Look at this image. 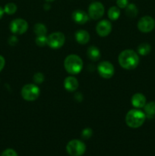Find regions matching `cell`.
<instances>
[{
    "label": "cell",
    "mask_w": 155,
    "mask_h": 156,
    "mask_svg": "<svg viewBox=\"0 0 155 156\" xmlns=\"http://www.w3.org/2000/svg\"><path fill=\"white\" fill-rule=\"evenodd\" d=\"M144 108V112L148 117H153L155 115V101H151L146 104Z\"/></svg>",
    "instance_id": "cell-21"
},
{
    "label": "cell",
    "mask_w": 155,
    "mask_h": 156,
    "mask_svg": "<svg viewBox=\"0 0 155 156\" xmlns=\"http://www.w3.org/2000/svg\"><path fill=\"white\" fill-rule=\"evenodd\" d=\"M90 34L87 30H79L75 33V40L78 44H86L90 41Z\"/></svg>",
    "instance_id": "cell-15"
},
{
    "label": "cell",
    "mask_w": 155,
    "mask_h": 156,
    "mask_svg": "<svg viewBox=\"0 0 155 156\" xmlns=\"http://www.w3.org/2000/svg\"><path fill=\"white\" fill-rule=\"evenodd\" d=\"M5 65V58L2 56L0 55V72L3 69Z\"/></svg>",
    "instance_id": "cell-29"
},
{
    "label": "cell",
    "mask_w": 155,
    "mask_h": 156,
    "mask_svg": "<svg viewBox=\"0 0 155 156\" xmlns=\"http://www.w3.org/2000/svg\"><path fill=\"white\" fill-rule=\"evenodd\" d=\"M65 37L61 32H55L47 37V45L52 49H59L64 45Z\"/></svg>",
    "instance_id": "cell-6"
},
{
    "label": "cell",
    "mask_w": 155,
    "mask_h": 156,
    "mask_svg": "<svg viewBox=\"0 0 155 156\" xmlns=\"http://www.w3.org/2000/svg\"><path fill=\"white\" fill-rule=\"evenodd\" d=\"M9 27H10V30L14 34L20 35L23 34L27 31L28 28V24L25 20L17 18L11 22Z\"/></svg>",
    "instance_id": "cell-7"
},
{
    "label": "cell",
    "mask_w": 155,
    "mask_h": 156,
    "mask_svg": "<svg viewBox=\"0 0 155 156\" xmlns=\"http://www.w3.org/2000/svg\"><path fill=\"white\" fill-rule=\"evenodd\" d=\"M64 87L68 91H74L78 88V81L75 77L68 76L64 80Z\"/></svg>",
    "instance_id": "cell-13"
},
{
    "label": "cell",
    "mask_w": 155,
    "mask_h": 156,
    "mask_svg": "<svg viewBox=\"0 0 155 156\" xmlns=\"http://www.w3.org/2000/svg\"><path fill=\"white\" fill-rule=\"evenodd\" d=\"M120 15V10L119 7L116 6H112L108 11V17L110 20L112 21H115L119 18Z\"/></svg>",
    "instance_id": "cell-20"
},
{
    "label": "cell",
    "mask_w": 155,
    "mask_h": 156,
    "mask_svg": "<svg viewBox=\"0 0 155 156\" xmlns=\"http://www.w3.org/2000/svg\"><path fill=\"white\" fill-rule=\"evenodd\" d=\"M33 30L36 36H46L47 33V28L42 23H37L33 27Z\"/></svg>",
    "instance_id": "cell-17"
},
{
    "label": "cell",
    "mask_w": 155,
    "mask_h": 156,
    "mask_svg": "<svg viewBox=\"0 0 155 156\" xmlns=\"http://www.w3.org/2000/svg\"><path fill=\"white\" fill-rule=\"evenodd\" d=\"M150 51H151V47L150 44H147V43L141 44L138 47V53L141 56H146V55L149 54Z\"/></svg>",
    "instance_id": "cell-18"
},
{
    "label": "cell",
    "mask_w": 155,
    "mask_h": 156,
    "mask_svg": "<svg viewBox=\"0 0 155 156\" xmlns=\"http://www.w3.org/2000/svg\"><path fill=\"white\" fill-rule=\"evenodd\" d=\"M40 94L39 87L35 84H27L21 89V96L27 101L36 100Z\"/></svg>",
    "instance_id": "cell-4"
},
{
    "label": "cell",
    "mask_w": 155,
    "mask_h": 156,
    "mask_svg": "<svg viewBox=\"0 0 155 156\" xmlns=\"http://www.w3.org/2000/svg\"><path fill=\"white\" fill-rule=\"evenodd\" d=\"M118 61L123 69L132 70L136 68L139 64V56L134 50H126L119 55Z\"/></svg>",
    "instance_id": "cell-1"
},
{
    "label": "cell",
    "mask_w": 155,
    "mask_h": 156,
    "mask_svg": "<svg viewBox=\"0 0 155 156\" xmlns=\"http://www.w3.org/2000/svg\"><path fill=\"white\" fill-rule=\"evenodd\" d=\"M33 81L36 84H41L44 81V76L41 73H36L33 76Z\"/></svg>",
    "instance_id": "cell-24"
},
{
    "label": "cell",
    "mask_w": 155,
    "mask_h": 156,
    "mask_svg": "<svg viewBox=\"0 0 155 156\" xmlns=\"http://www.w3.org/2000/svg\"><path fill=\"white\" fill-rule=\"evenodd\" d=\"M132 105L135 108H142L146 105L145 96L141 93H136L132 98Z\"/></svg>",
    "instance_id": "cell-14"
},
{
    "label": "cell",
    "mask_w": 155,
    "mask_h": 156,
    "mask_svg": "<svg viewBox=\"0 0 155 156\" xmlns=\"http://www.w3.org/2000/svg\"><path fill=\"white\" fill-rule=\"evenodd\" d=\"M146 115L144 112L138 109H132L127 113L126 116V123L129 127L138 128L144 124Z\"/></svg>",
    "instance_id": "cell-3"
},
{
    "label": "cell",
    "mask_w": 155,
    "mask_h": 156,
    "mask_svg": "<svg viewBox=\"0 0 155 156\" xmlns=\"http://www.w3.org/2000/svg\"><path fill=\"white\" fill-rule=\"evenodd\" d=\"M66 151L71 156H81L86 151V146L81 140H73L67 144Z\"/></svg>",
    "instance_id": "cell-5"
},
{
    "label": "cell",
    "mask_w": 155,
    "mask_h": 156,
    "mask_svg": "<svg viewBox=\"0 0 155 156\" xmlns=\"http://www.w3.org/2000/svg\"><path fill=\"white\" fill-rule=\"evenodd\" d=\"M1 156H18L17 152L12 149H7L2 153Z\"/></svg>",
    "instance_id": "cell-26"
},
{
    "label": "cell",
    "mask_w": 155,
    "mask_h": 156,
    "mask_svg": "<svg viewBox=\"0 0 155 156\" xmlns=\"http://www.w3.org/2000/svg\"><path fill=\"white\" fill-rule=\"evenodd\" d=\"M97 70L103 79H110L115 73V69L112 64L108 61H103L97 66Z\"/></svg>",
    "instance_id": "cell-8"
},
{
    "label": "cell",
    "mask_w": 155,
    "mask_h": 156,
    "mask_svg": "<svg viewBox=\"0 0 155 156\" xmlns=\"http://www.w3.org/2000/svg\"><path fill=\"white\" fill-rule=\"evenodd\" d=\"M93 131L91 128H86V129H84L81 133V136L82 138L85 139V140H88V139L91 138L92 136Z\"/></svg>",
    "instance_id": "cell-25"
},
{
    "label": "cell",
    "mask_w": 155,
    "mask_h": 156,
    "mask_svg": "<svg viewBox=\"0 0 155 156\" xmlns=\"http://www.w3.org/2000/svg\"><path fill=\"white\" fill-rule=\"evenodd\" d=\"M64 67L69 74L77 75L83 69V61L78 55H68L64 61Z\"/></svg>",
    "instance_id": "cell-2"
},
{
    "label": "cell",
    "mask_w": 155,
    "mask_h": 156,
    "mask_svg": "<svg viewBox=\"0 0 155 156\" xmlns=\"http://www.w3.org/2000/svg\"><path fill=\"white\" fill-rule=\"evenodd\" d=\"M138 13L137 6L135 4H129L126 8V14L129 18H135Z\"/></svg>",
    "instance_id": "cell-19"
},
{
    "label": "cell",
    "mask_w": 155,
    "mask_h": 156,
    "mask_svg": "<svg viewBox=\"0 0 155 156\" xmlns=\"http://www.w3.org/2000/svg\"><path fill=\"white\" fill-rule=\"evenodd\" d=\"M88 57L92 61H97L100 59V51L97 47L91 46L87 50Z\"/></svg>",
    "instance_id": "cell-16"
},
{
    "label": "cell",
    "mask_w": 155,
    "mask_h": 156,
    "mask_svg": "<svg viewBox=\"0 0 155 156\" xmlns=\"http://www.w3.org/2000/svg\"><path fill=\"white\" fill-rule=\"evenodd\" d=\"M46 2H53V1H55V0H46Z\"/></svg>",
    "instance_id": "cell-32"
},
{
    "label": "cell",
    "mask_w": 155,
    "mask_h": 156,
    "mask_svg": "<svg viewBox=\"0 0 155 156\" xmlns=\"http://www.w3.org/2000/svg\"><path fill=\"white\" fill-rule=\"evenodd\" d=\"M73 21L79 24H84L89 20V15L82 10H75L71 15Z\"/></svg>",
    "instance_id": "cell-12"
},
{
    "label": "cell",
    "mask_w": 155,
    "mask_h": 156,
    "mask_svg": "<svg viewBox=\"0 0 155 156\" xmlns=\"http://www.w3.org/2000/svg\"><path fill=\"white\" fill-rule=\"evenodd\" d=\"M36 45L39 47H44L47 45V37L46 36H37L35 40Z\"/></svg>",
    "instance_id": "cell-23"
},
{
    "label": "cell",
    "mask_w": 155,
    "mask_h": 156,
    "mask_svg": "<svg viewBox=\"0 0 155 156\" xmlns=\"http://www.w3.org/2000/svg\"><path fill=\"white\" fill-rule=\"evenodd\" d=\"M18 7L13 2H9L5 5L4 7V12L8 15H13L16 12Z\"/></svg>",
    "instance_id": "cell-22"
},
{
    "label": "cell",
    "mask_w": 155,
    "mask_h": 156,
    "mask_svg": "<svg viewBox=\"0 0 155 156\" xmlns=\"http://www.w3.org/2000/svg\"><path fill=\"white\" fill-rule=\"evenodd\" d=\"M155 27V21L152 17L144 16L138 22V28L143 33H148L152 31Z\"/></svg>",
    "instance_id": "cell-10"
},
{
    "label": "cell",
    "mask_w": 155,
    "mask_h": 156,
    "mask_svg": "<svg viewBox=\"0 0 155 156\" xmlns=\"http://www.w3.org/2000/svg\"><path fill=\"white\" fill-rule=\"evenodd\" d=\"M18 37H17L15 35H12V36H11L10 37H9V44H10L11 46H15L18 44Z\"/></svg>",
    "instance_id": "cell-28"
},
{
    "label": "cell",
    "mask_w": 155,
    "mask_h": 156,
    "mask_svg": "<svg viewBox=\"0 0 155 156\" xmlns=\"http://www.w3.org/2000/svg\"><path fill=\"white\" fill-rule=\"evenodd\" d=\"M104 6L99 2H94L90 5L88 8V15L94 20H98L102 18L104 14Z\"/></svg>",
    "instance_id": "cell-9"
},
{
    "label": "cell",
    "mask_w": 155,
    "mask_h": 156,
    "mask_svg": "<svg viewBox=\"0 0 155 156\" xmlns=\"http://www.w3.org/2000/svg\"><path fill=\"white\" fill-rule=\"evenodd\" d=\"M116 4L117 6L120 9H126L129 5V2L128 0H117Z\"/></svg>",
    "instance_id": "cell-27"
},
{
    "label": "cell",
    "mask_w": 155,
    "mask_h": 156,
    "mask_svg": "<svg viewBox=\"0 0 155 156\" xmlns=\"http://www.w3.org/2000/svg\"><path fill=\"white\" fill-rule=\"evenodd\" d=\"M4 13H5L4 9H2V8L0 6V19H1V18L3 17V15H4Z\"/></svg>",
    "instance_id": "cell-30"
},
{
    "label": "cell",
    "mask_w": 155,
    "mask_h": 156,
    "mask_svg": "<svg viewBox=\"0 0 155 156\" xmlns=\"http://www.w3.org/2000/svg\"><path fill=\"white\" fill-rule=\"evenodd\" d=\"M112 30V24L107 20H102L96 26V31L100 37H106Z\"/></svg>",
    "instance_id": "cell-11"
},
{
    "label": "cell",
    "mask_w": 155,
    "mask_h": 156,
    "mask_svg": "<svg viewBox=\"0 0 155 156\" xmlns=\"http://www.w3.org/2000/svg\"><path fill=\"white\" fill-rule=\"evenodd\" d=\"M44 9H46V10H49V9H50V5L49 4H45V5H44Z\"/></svg>",
    "instance_id": "cell-31"
}]
</instances>
